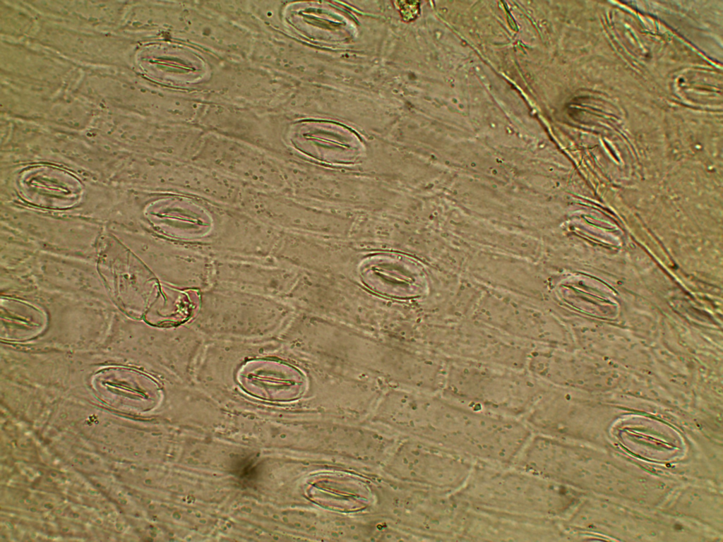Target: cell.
<instances>
[{"label": "cell", "instance_id": "cell-1", "mask_svg": "<svg viewBox=\"0 0 723 542\" xmlns=\"http://www.w3.org/2000/svg\"><path fill=\"white\" fill-rule=\"evenodd\" d=\"M476 464L455 496L485 514L532 522L548 521L556 512L561 490L553 481L512 466Z\"/></svg>", "mask_w": 723, "mask_h": 542}, {"label": "cell", "instance_id": "cell-2", "mask_svg": "<svg viewBox=\"0 0 723 542\" xmlns=\"http://www.w3.org/2000/svg\"><path fill=\"white\" fill-rule=\"evenodd\" d=\"M399 5H397L400 8V14H403L407 12L402 18L406 21H410L416 18L417 13L419 12V5H414L415 2L410 1H398L397 2Z\"/></svg>", "mask_w": 723, "mask_h": 542}]
</instances>
